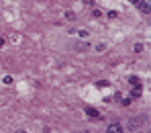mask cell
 <instances>
[{
  "label": "cell",
  "mask_w": 151,
  "mask_h": 133,
  "mask_svg": "<svg viewBox=\"0 0 151 133\" xmlns=\"http://www.w3.org/2000/svg\"><path fill=\"white\" fill-rule=\"evenodd\" d=\"M131 2H135V4H137V2H139V0H131Z\"/></svg>",
  "instance_id": "cell-7"
},
{
  "label": "cell",
  "mask_w": 151,
  "mask_h": 133,
  "mask_svg": "<svg viewBox=\"0 0 151 133\" xmlns=\"http://www.w3.org/2000/svg\"><path fill=\"white\" fill-rule=\"evenodd\" d=\"M135 51L141 53V51H143V45H141V43H137V45H135Z\"/></svg>",
  "instance_id": "cell-6"
},
{
  "label": "cell",
  "mask_w": 151,
  "mask_h": 133,
  "mask_svg": "<svg viewBox=\"0 0 151 133\" xmlns=\"http://www.w3.org/2000/svg\"><path fill=\"white\" fill-rule=\"evenodd\" d=\"M141 92H143V88H141V84H137V86H133V96L137 98V96H141Z\"/></svg>",
  "instance_id": "cell-4"
},
{
  "label": "cell",
  "mask_w": 151,
  "mask_h": 133,
  "mask_svg": "<svg viewBox=\"0 0 151 133\" xmlns=\"http://www.w3.org/2000/svg\"><path fill=\"white\" fill-rule=\"evenodd\" d=\"M106 131H108V133H125V129H123V125H121V123H110Z\"/></svg>",
  "instance_id": "cell-2"
},
{
  "label": "cell",
  "mask_w": 151,
  "mask_h": 133,
  "mask_svg": "<svg viewBox=\"0 0 151 133\" xmlns=\"http://www.w3.org/2000/svg\"><path fill=\"white\" fill-rule=\"evenodd\" d=\"M137 6H139V10H141L143 14H149V10H151L149 0H139V2H137Z\"/></svg>",
  "instance_id": "cell-1"
},
{
  "label": "cell",
  "mask_w": 151,
  "mask_h": 133,
  "mask_svg": "<svg viewBox=\"0 0 151 133\" xmlns=\"http://www.w3.org/2000/svg\"><path fill=\"white\" fill-rule=\"evenodd\" d=\"M86 115H88L90 119H96V121H100V119H102V115L96 111V108H92V106H88V108H86Z\"/></svg>",
  "instance_id": "cell-3"
},
{
  "label": "cell",
  "mask_w": 151,
  "mask_h": 133,
  "mask_svg": "<svg viewBox=\"0 0 151 133\" xmlns=\"http://www.w3.org/2000/svg\"><path fill=\"white\" fill-rule=\"evenodd\" d=\"M129 82H131V86H137V84H141V82H139V78H137V76H133V78L129 80Z\"/></svg>",
  "instance_id": "cell-5"
}]
</instances>
